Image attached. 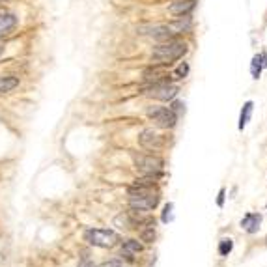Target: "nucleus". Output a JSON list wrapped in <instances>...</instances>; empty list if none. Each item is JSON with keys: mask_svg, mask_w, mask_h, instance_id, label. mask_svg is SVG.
Wrapping results in <instances>:
<instances>
[{"mask_svg": "<svg viewBox=\"0 0 267 267\" xmlns=\"http://www.w3.org/2000/svg\"><path fill=\"white\" fill-rule=\"evenodd\" d=\"M172 209H174V204H167L165 206V211H163V222H170L172 220Z\"/></svg>", "mask_w": 267, "mask_h": 267, "instance_id": "nucleus-21", "label": "nucleus"}, {"mask_svg": "<svg viewBox=\"0 0 267 267\" xmlns=\"http://www.w3.org/2000/svg\"><path fill=\"white\" fill-rule=\"evenodd\" d=\"M138 32L140 34H144V36H150L153 37V39H157V41H170L174 34L170 32V28L167 24H144V26H140L138 28Z\"/></svg>", "mask_w": 267, "mask_h": 267, "instance_id": "nucleus-7", "label": "nucleus"}, {"mask_svg": "<svg viewBox=\"0 0 267 267\" xmlns=\"http://www.w3.org/2000/svg\"><path fill=\"white\" fill-rule=\"evenodd\" d=\"M264 67H267V52H260V54H256L254 58H252V64H250V75H252V79H260Z\"/></svg>", "mask_w": 267, "mask_h": 267, "instance_id": "nucleus-15", "label": "nucleus"}, {"mask_svg": "<svg viewBox=\"0 0 267 267\" xmlns=\"http://www.w3.org/2000/svg\"><path fill=\"white\" fill-rule=\"evenodd\" d=\"M170 109L174 110V112H176V114H178V112H185V103H182V101H174V103H172V107H170Z\"/></svg>", "mask_w": 267, "mask_h": 267, "instance_id": "nucleus-22", "label": "nucleus"}, {"mask_svg": "<svg viewBox=\"0 0 267 267\" xmlns=\"http://www.w3.org/2000/svg\"><path fill=\"white\" fill-rule=\"evenodd\" d=\"M84 241L99 249H112L114 245H118L120 235L109 228H90L84 232Z\"/></svg>", "mask_w": 267, "mask_h": 267, "instance_id": "nucleus-3", "label": "nucleus"}, {"mask_svg": "<svg viewBox=\"0 0 267 267\" xmlns=\"http://www.w3.org/2000/svg\"><path fill=\"white\" fill-rule=\"evenodd\" d=\"M79 267H96V266H94V262H92V260L83 258V260H81V264H79Z\"/></svg>", "mask_w": 267, "mask_h": 267, "instance_id": "nucleus-25", "label": "nucleus"}, {"mask_svg": "<svg viewBox=\"0 0 267 267\" xmlns=\"http://www.w3.org/2000/svg\"><path fill=\"white\" fill-rule=\"evenodd\" d=\"M185 52H187V45L183 41H176V39L163 41L151 50V62L159 66H170L176 60L183 58Z\"/></svg>", "mask_w": 267, "mask_h": 267, "instance_id": "nucleus-1", "label": "nucleus"}, {"mask_svg": "<svg viewBox=\"0 0 267 267\" xmlns=\"http://www.w3.org/2000/svg\"><path fill=\"white\" fill-rule=\"evenodd\" d=\"M4 54V45H0V56Z\"/></svg>", "mask_w": 267, "mask_h": 267, "instance_id": "nucleus-26", "label": "nucleus"}, {"mask_svg": "<svg viewBox=\"0 0 267 267\" xmlns=\"http://www.w3.org/2000/svg\"><path fill=\"white\" fill-rule=\"evenodd\" d=\"M260 224H262V215L260 213H247L241 218V228L245 232H249V234H256Z\"/></svg>", "mask_w": 267, "mask_h": 267, "instance_id": "nucleus-12", "label": "nucleus"}, {"mask_svg": "<svg viewBox=\"0 0 267 267\" xmlns=\"http://www.w3.org/2000/svg\"><path fill=\"white\" fill-rule=\"evenodd\" d=\"M187 73H189V64L183 62V64L178 66V69L174 71V77H176V79H183V77H187Z\"/></svg>", "mask_w": 267, "mask_h": 267, "instance_id": "nucleus-20", "label": "nucleus"}, {"mask_svg": "<svg viewBox=\"0 0 267 267\" xmlns=\"http://www.w3.org/2000/svg\"><path fill=\"white\" fill-rule=\"evenodd\" d=\"M252 110H254V103L252 101H247L245 105H243V109H241V114H239V129H245L247 127V123L250 121V116H252Z\"/></svg>", "mask_w": 267, "mask_h": 267, "instance_id": "nucleus-17", "label": "nucleus"}, {"mask_svg": "<svg viewBox=\"0 0 267 267\" xmlns=\"http://www.w3.org/2000/svg\"><path fill=\"white\" fill-rule=\"evenodd\" d=\"M148 116L153 120V123L161 129H172L178 121V114L170 107H155L148 110Z\"/></svg>", "mask_w": 267, "mask_h": 267, "instance_id": "nucleus-5", "label": "nucleus"}, {"mask_svg": "<svg viewBox=\"0 0 267 267\" xmlns=\"http://www.w3.org/2000/svg\"><path fill=\"white\" fill-rule=\"evenodd\" d=\"M15 28H17V17L13 13L0 10V37L10 36Z\"/></svg>", "mask_w": 267, "mask_h": 267, "instance_id": "nucleus-10", "label": "nucleus"}, {"mask_svg": "<svg viewBox=\"0 0 267 267\" xmlns=\"http://www.w3.org/2000/svg\"><path fill=\"white\" fill-rule=\"evenodd\" d=\"M134 168L144 176H155L157 178L163 170V159L153 155V153H133Z\"/></svg>", "mask_w": 267, "mask_h": 267, "instance_id": "nucleus-4", "label": "nucleus"}, {"mask_svg": "<svg viewBox=\"0 0 267 267\" xmlns=\"http://www.w3.org/2000/svg\"><path fill=\"white\" fill-rule=\"evenodd\" d=\"M105 267H127L121 260H112V262H109V264H105Z\"/></svg>", "mask_w": 267, "mask_h": 267, "instance_id": "nucleus-24", "label": "nucleus"}, {"mask_svg": "<svg viewBox=\"0 0 267 267\" xmlns=\"http://www.w3.org/2000/svg\"><path fill=\"white\" fill-rule=\"evenodd\" d=\"M180 88L176 84H170V83H155L151 84L144 94L151 99H157V101H172L174 97L178 96Z\"/></svg>", "mask_w": 267, "mask_h": 267, "instance_id": "nucleus-6", "label": "nucleus"}, {"mask_svg": "<svg viewBox=\"0 0 267 267\" xmlns=\"http://www.w3.org/2000/svg\"><path fill=\"white\" fill-rule=\"evenodd\" d=\"M232 249H234V241H232L230 237H222L218 241V254L222 256V258H226V256L230 254Z\"/></svg>", "mask_w": 267, "mask_h": 267, "instance_id": "nucleus-19", "label": "nucleus"}, {"mask_svg": "<svg viewBox=\"0 0 267 267\" xmlns=\"http://www.w3.org/2000/svg\"><path fill=\"white\" fill-rule=\"evenodd\" d=\"M4 2H6V0H0V4H4Z\"/></svg>", "mask_w": 267, "mask_h": 267, "instance_id": "nucleus-27", "label": "nucleus"}, {"mask_svg": "<svg viewBox=\"0 0 267 267\" xmlns=\"http://www.w3.org/2000/svg\"><path fill=\"white\" fill-rule=\"evenodd\" d=\"M138 142L146 150H159V148L167 144V138L163 134H159L157 131H153V129H144L138 134Z\"/></svg>", "mask_w": 267, "mask_h": 267, "instance_id": "nucleus-8", "label": "nucleus"}, {"mask_svg": "<svg viewBox=\"0 0 267 267\" xmlns=\"http://www.w3.org/2000/svg\"><path fill=\"white\" fill-rule=\"evenodd\" d=\"M161 200L159 193H153V187H129V207L134 211H151Z\"/></svg>", "mask_w": 267, "mask_h": 267, "instance_id": "nucleus-2", "label": "nucleus"}, {"mask_svg": "<svg viewBox=\"0 0 267 267\" xmlns=\"http://www.w3.org/2000/svg\"><path fill=\"white\" fill-rule=\"evenodd\" d=\"M224 194H226V189H220V191H218V198H217V206L218 207L224 206Z\"/></svg>", "mask_w": 267, "mask_h": 267, "instance_id": "nucleus-23", "label": "nucleus"}, {"mask_svg": "<svg viewBox=\"0 0 267 267\" xmlns=\"http://www.w3.org/2000/svg\"><path fill=\"white\" fill-rule=\"evenodd\" d=\"M142 77H144L146 83L155 84V83H168L170 73L165 69V66H159V64H155V66H151V67L144 69Z\"/></svg>", "mask_w": 267, "mask_h": 267, "instance_id": "nucleus-9", "label": "nucleus"}, {"mask_svg": "<svg viewBox=\"0 0 267 267\" xmlns=\"http://www.w3.org/2000/svg\"><path fill=\"white\" fill-rule=\"evenodd\" d=\"M140 239L146 243L155 241V222L153 220H146L144 226L140 228Z\"/></svg>", "mask_w": 267, "mask_h": 267, "instance_id": "nucleus-16", "label": "nucleus"}, {"mask_svg": "<svg viewBox=\"0 0 267 267\" xmlns=\"http://www.w3.org/2000/svg\"><path fill=\"white\" fill-rule=\"evenodd\" d=\"M170 28V32L176 36V34H183V32H189L191 26H193V19L189 15H182L178 21H172V23L167 24Z\"/></svg>", "mask_w": 267, "mask_h": 267, "instance_id": "nucleus-13", "label": "nucleus"}, {"mask_svg": "<svg viewBox=\"0 0 267 267\" xmlns=\"http://www.w3.org/2000/svg\"><path fill=\"white\" fill-rule=\"evenodd\" d=\"M196 8V0H176L168 6V12L176 17H182V15H189Z\"/></svg>", "mask_w": 267, "mask_h": 267, "instance_id": "nucleus-11", "label": "nucleus"}, {"mask_svg": "<svg viewBox=\"0 0 267 267\" xmlns=\"http://www.w3.org/2000/svg\"><path fill=\"white\" fill-rule=\"evenodd\" d=\"M19 86L17 77H0V94H8Z\"/></svg>", "mask_w": 267, "mask_h": 267, "instance_id": "nucleus-18", "label": "nucleus"}, {"mask_svg": "<svg viewBox=\"0 0 267 267\" xmlns=\"http://www.w3.org/2000/svg\"><path fill=\"white\" fill-rule=\"evenodd\" d=\"M142 252V245L136 241V239H125L121 243V256L127 258V260H133L134 254Z\"/></svg>", "mask_w": 267, "mask_h": 267, "instance_id": "nucleus-14", "label": "nucleus"}]
</instances>
